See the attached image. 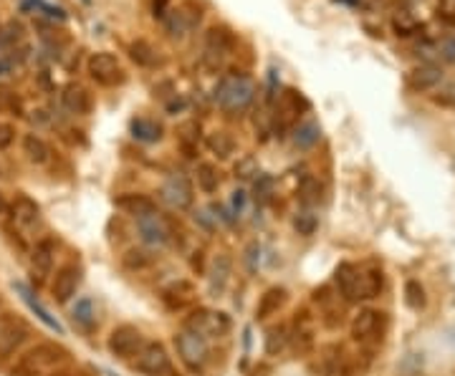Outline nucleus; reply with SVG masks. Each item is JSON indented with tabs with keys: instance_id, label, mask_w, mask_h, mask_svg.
<instances>
[{
	"instance_id": "nucleus-1",
	"label": "nucleus",
	"mask_w": 455,
	"mask_h": 376,
	"mask_svg": "<svg viewBox=\"0 0 455 376\" xmlns=\"http://www.w3.org/2000/svg\"><path fill=\"white\" fill-rule=\"evenodd\" d=\"M334 280L339 285L341 296L346 301H364V298H375L377 291L382 288V273H362L352 263H341L334 273Z\"/></svg>"
},
{
	"instance_id": "nucleus-2",
	"label": "nucleus",
	"mask_w": 455,
	"mask_h": 376,
	"mask_svg": "<svg viewBox=\"0 0 455 376\" xmlns=\"http://www.w3.org/2000/svg\"><path fill=\"white\" fill-rule=\"evenodd\" d=\"M253 96H255V84L245 73H231V76H225V79H220L218 89H215V101L225 111H233V114L248 109Z\"/></svg>"
},
{
	"instance_id": "nucleus-3",
	"label": "nucleus",
	"mask_w": 455,
	"mask_h": 376,
	"mask_svg": "<svg viewBox=\"0 0 455 376\" xmlns=\"http://www.w3.org/2000/svg\"><path fill=\"white\" fill-rule=\"evenodd\" d=\"M137 371L147 376H172L175 369H172V358L167 353L162 344L157 341H150V344L142 346V351L137 353V361H134Z\"/></svg>"
},
{
	"instance_id": "nucleus-4",
	"label": "nucleus",
	"mask_w": 455,
	"mask_h": 376,
	"mask_svg": "<svg viewBox=\"0 0 455 376\" xmlns=\"http://www.w3.org/2000/svg\"><path fill=\"white\" fill-rule=\"evenodd\" d=\"M233 49V36L228 28L223 25H212L205 36V51H202V63H205L210 71H218L223 68L225 58Z\"/></svg>"
},
{
	"instance_id": "nucleus-5",
	"label": "nucleus",
	"mask_w": 455,
	"mask_h": 376,
	"mask_svg": "<svg viewBox=\"0 0 455 376\" xmlns=\"http://www.w3.org/2000/svg\"><path fill=\"white\" fill-rule=\"evenodd\" d=\"M89 76L97 84H104V86H116L124 81V68H121L119 58L114 54H107V51H99V54H91L89 63Z\"/></svg>"
},
{
	"instance_id": "nucleus-6",
	"label": "nucleus",
	"mask_w": 455,
	"mask_h": 376,
	"mask_svg": "<svg viewBox=\"0 0 455 376\" xmlns=\"http://www.w3.org/2000/svg\"><path fill=\"white\" fill-rule=\"evenodd\" d=\"M137 232H140L142 243L152 245V248H162V245L170 243V237H172L170 223H167V218L159 215L157 210L137 218Z\"/></svg>"
},
{
	"instance_id": "nucleus-7",
	"label": "nucleus",
	"mask_w": 455,
	"mask_h": 376,
	"mask_svg": "<svg viewBox=\"0 0 455 376\" xmlns=\"http://www.w3.org/2000/svg\"><path fill=\"white\" fill-rule=\"evenodd\" d=\"M228 328H231V321H228V315L225 313H215V311H195L193 315L188 318V331L193 334L202 336V339H218V336H225L228 334Z\"/></svg>"
},
{
	"instance_id": "nucleus-8",
	"label": "nucleus",
	"mask_w": 455,
	"mask_h": 376,
	"mask_svg": "<svg viewBox=\"0 0 455 376\" xmlns=\"http://www.w3.org/2000/svg\"><path fill=\"white\" fill-rule=\"evenodd\" d=\"M175 344H177V353H180V358L185 361V364L190 366V369H202L205 366V361H207V341L202 339V336H198V334H193V331H182V334H177V339H175Z\"/></svg>"
},
{
	"instance_id": "nucleus-9",
	"label": "nucleus",
	"mask_w": 455,
	"mask_h": 376,
	"mask_svg": "<svg viewBox=\"0 0 455 376\" xmlns=\"http://www.w3.org/2000/svg\"><path fill=\"white\" fill-rule=\"evenodd\" d=\"M159 197H162L164 205H170L172 210H188L195 200L193 184H190V180L185 175H170L164 180L162 189H159Z\"/></svg>"
},
{
	"instance_id": "nucleus-10",
	"label": "nucleus",
	"mask_w": 455,
	"mask_h": 376,
	"mask_svg": "<svg viewBox=\"0 0 455 376\" xmlns=\"http://www.w3.org/2000/svg\"><path fill=\"white\" fill-rule=\"evenodd\" d=\"M109 351L119 358H132L142 351V346H145V339H142L140 328L134 326H119L111 331L109 336Z\"/></svg>"
},
{
	"instance_id": "nucleus-11",
	"label": "nucleus",
	"mask_w": 455,
	"mask_h": 376,
	"mask_svg": "<svg viewBox=\"0 0 455 376\" xmlns=\"http://www.w3.org/2000/svg\"><path fill=\"white\" fill-rule=\"evenodd\" d=\"M233 275V258L231 255H215L210 263V270H207V291H210L212 298H218L220 293L225 291V285Z\"/></svg>"
},
{
	"instance_id": "nucleus-12",
	"label": "nucleus",
	"mask_w": 455,
	"mask_h": 376,
	"mask_svg": "<svg viewBox=\"0 0 455 376\" xmlns=\"http://www.w3.org/2000/svg\"><path fill=\"white\" fill-rule=\"evenodd\" d=\"M28 336L25 323L16 321V318H0V358H6L13 353Z\"/></svg>"
},
{
	"instance_id": "nucleus-13",
	"label": "nucleus",
	"mask_w": 455,
	"mask_h": 376,
	"mask_svg": "<svg viewBox=\"0 0 455 376\" xmlns=\"http://www.w3.org/2000/svg\"><path fill=\"white\" fill-rule=\"evenodd\" d=\"M79 280H81V273L76 265H63L56 273L54 278V285H51V291H54V298L59 303H68L73 296H76V288H79Z\"/></svg>"
},
{
	"instance_id": "nucleus-14",
	"label": "nucleus",
	"mask_w": 455,
	"mask_h": 376,
	"mask_svg": "<svg viewBox=\"0 0 455 376\" xmlns=\"http://www.w3.org/2000/svg\"><path fill=\"white\" fill-rule=\"evenodd\" d=\"M407 84L415 92H427V89H435V86L443 84V71L432 63H425V66H418L407 73Z\"/></svg>"
},
{
	"instance_id": "nucleus-15",
	"label": "nucleus",
	"mask_w": 455,
	"mask_h": 376,
	"mask_svg": "<svg viewBox=\"0 0 455 376\" xmlns=\"http://www.w3.org/2000/svg\"><path fill=\"white\" fill-rule=\"evenodd\" d=\"M61 101L71 114H89L91 111V94L81 84H68L61 94Z\"/></svg>"
},
{
	"instance_id": "nucleus-16",
	"label": "nucleus",
	"mask_w": 455,
	"mask_h": 376,
	"mask_svg": "<svg viewBox=\"0 0 455 376\" xmlns=\"http://www.w3.org/2000/svg\"><path fill=\"white\" fill-rule=\"evenodd\" d=\"M54 255H56V243L51 237L41 240V243L33 248L30 265H33V270L38 273V278H46V275L51 273V268H54Z\"/></svg>"
},
{
	"instance_id": "nucleus-17",
	"label": "nucleus",
	"mask_w": 455,
	"mask_h": 376,
	"mask_svg": "<svg viewBox=\"0 0 455 376\" xmlns=\"http://www.w3.org/2000/svg\"><path fill=\"white\" fill-rule=\"evenodd\" d=\"M16 291H18V293H20V298H23L25 303H28V308H30V311H33V313L38 315V321H41L43 326H49L51 331H56V334H61V336H63V326H61V323L56 321L54 315H51L49 311L43 308V306L38 303L36 298H33V293L28 291V285H23V283H16Z\"/></svg>"
},
{
	"instance_id": "nucleus-18",
	"label": "nucleus",
	"mask_w": 455,
	"mask_h": 376,
	"mask_svg": "<svg viewBox=\"0 0 455 376\" xmlns=\"http://www.w3.org/2000/svg\"><path fill=\"white\" fill-rule=\"evenodd\" d=\"M114 205L119 207V210H124L127 215H134V218H142V215L157 210L154 202H152L147 194H121V197L114 200Z\"/></svg>"
},
{
	"instance_id": "nucleus-19",
	"label": "nucleus",
	"mask_w": 455,
	"mask_h": 376,
	"mask_svg": "<svg viewBox=\"0 0 455 376\" xmlns=\"http://www.w3.org/2000/svg\"><path fill=\"white\" fill-rule=\"evenodd\" d=\"M377 323H380V313H377V311H372V308L359 311L352 321V339L367 341L377 331Z\"/></svg>"
},
{
	"instance_id": "nucleus-20",
	"label": "nucleus",
	"mask_w": 455,
	"mask_h": 376,
	"mask_svg": "<svg viewBox=\"0 0 455 376\" xmlns=\"http://www.w3.org/2000/svg\"><path fill=\"white\" fill-rule=\"evenodd\" d=\"M11 213H13V220L20 227H30V225H36L38 218H41V210H38V205L30 197H18V200L13 202Z\"/></svg>"
},
{
	"instance_id": "nucleus-21",
	"label": "nucleus",
	"mask_w": 455,
	"mask_h": 376,
	"mask_svg": "<svg viewBox=\"0 0 455 376\" xmlns=\"http://www.w3.org/2000/svg\"><path fill=\"white\" fill-rule=\"evenodd\" d=\"M284 301H286V288H268L261 296V301H258V306H255V318L263 321V318L273 315L284 306Z\"/></svg>"
},
{
	"instance_id": "nucleus-22",
	"label": "nucleus",
	"mask_w": 455,
	"mask_h": 376,
	"mask_svg": "<svg viewBox=\"0 0 455 376\" xmlns=\"http://www.w3.org/2000/svg\"><path fill=\"white\" fill-rule=\"evenodd\" d=\"M322 197H324V187L316 177H303L301 182H298V202H301L306 210L319 205Z\"/></svg>"
},
{
	"instance_id": "nucleus-23",
	"label": "nucleus",
	"mask_w": 455,
	"mask_h": 376,
	"mask_svg": "<svg viewBox=\"0 0 455 376\" xmlns=\"http://www.w3.org/2000/svg\"><path fill=\"white\" fill-rule=\"evenodd\" d=\"M23 152L33 164H46L51 159V146L36 134H25L23 137Z\"/></svg>"
},
{
	"instance_id": "nucleus-24",
	"label": "nucleus",
	"mask_w": 455,
	"mask_h": 376,
	"mask_svg": "<svg viewBox=\"0 0 455 376\" xmlns=\"http://www.w3.org/2000/svg\"><path fill=\"white\" fill-rule=\"evenodd\" d=\"M319 139H322V127H319V122H314V119L298 124L296 132H293V144H296L298 149H311Z\"/></svg>"
},
{
	"instance_id": "nucleus-25",
	"label": "nucleus",
	"mask_w": 455,
	"mask_h": 376,
	"mask_svg": "<svg viewBox=\"0 0 455 376\" xmlns=\"http://www.w3.org/2000/svg\"><path fill=\"white\" fill-rule=\"evenodd\" d=\"M132 134L134 139L140 142H159L162 139V127L157 122H152V119H134Z\"/></svg>"
},
{
	"instance_id": "nucleus-26",
	"label": "nucleus",
	"mask_w": 455,
	"mask_h": 376,
	"mask_svg": "<svg viewBox=\"0 0 455 376\" xmlns=\"http://www.w3.org/2000/svg\"><path fill=\"white\" fill-rule=\"evenodd\" d=\"M207 149L212 154H218L220 159H228L233 154V149H236V142H233V137L228 132H212L207 137Z\"/></svg>"
},
{
	"instance_id": "nucleus-27",
	"label": "nucleus",
	"mask_w": 455,
	"mask_h": 376,
	"mask_svg": "<svg viewBox=\"0 0 455 376\" xmlns=\"http://www.w3.org/2000/svg\"><path fill=\"white\" fill-rule=\"evenodd\" d=\"M392 28H394V33H397V36L410 38V36H415V33L420 31V23L415 20V15L410 11H397L392 15Z\"/></svg>"
},
{
	"instance_id": "nucleus-28",
	"label": "nucleus",
	"mask_w": 455,
	"mask_h": 376,
	"mask_svg": "<svg viewBox=\"0 0 455 376\" xmlns=\"http://www.w3.org/2000/svg\"><path fill=\"white\" fill-rule=\"evenodd\" d=\"M129 56H132V61H137L140 66H154L157 63V51L154 46L147 41H137L129 46Z\"/></svg>"
},
{
	"instance_id": "nucleus-29",
	"label": "nucleus",
	"mask_w": 455,
	"mask_h": 376,
	"mask_svg": "<svg viewBox=\"0 0 455 376\" xmlns=\"http://www.w3.org/2000/svg\"><path fill=\"white\" fill-rule=\"evenodd\" d=\"M198 184H200L202 192L212 194V192H215V189H218V184H220L218 170H215L212 164L202 162L200 167H198Z\"/></svg>"
},
{
	"instance_id": "nucleus-30",
	"label": "nucleus",
	"mask_w": 455,
	"mask_h": 376,
	"mask_svg": "<svg viewBox=\"0 0 455 376\" xmlns=\"http://www.w3.org/2000/svg\"><path fill=\"white\" fill-rule=\"evenodd\" d=\"M73 321L84 328L94 326V303H91V298H79L76 301V306H73Z\"/></svg>"
},
{
	"instance_id": "nucleus-31",
	"label": "nucleus",
	"mask_w": 455,
	"mask_h": 376,
	"mask_svg": "<svg viewBox=\"0 0 455 376\" xmlns=\"http://www.w3.org/2000/svg\"><path fill=\"white\" fill-rule=\"evenodd\" d=\"M286 341H289V334H286L284 326L271 328V331H268V336H266V351L271 353V356H276V353L286 349Z\"/></svg>"
},
{
	"instance_id": "nucleus-32",
	"label": "nucleus",
	"mask_w": 455,
	"mask_h": 376,
	"mask_svg": "<svg viewBox=\"0 0 455 376\" xmlns=\"http://www.w3.org/2000/svg\"><path fill=\"white\" fill-rule=\"evenodd\" d=\"M293 227H296L298 235H314V230L319 227V220L311 210H303L293 218Z\"/></svg>"
},
{
	"instance_id": "nucleus-33",
	"label": "nucleus",
	"mask_w": 455,
	"mask_h": 376,
	"mask_svg": "<svg viewBox=\"0 0 455 376\" xmlns=\"http://www.w3.org/2000/svg\"><path fill=\"white\" fill-rule=\"evenodd\" d=\"M405 303L410 306V308H423L425 306V291L423 285L418 283V280H407L405 283Z\"/></svg>"
},
{
	"instance_id": "nucleus-34",
	"label": "nucleus",
	"mask_w": 455,
	"mask_h": 376,
	"mask_svg": "<svg viewBox=\"0 0 455 376\" xmlns=\"http://www.w3.org/2000/svg\"><path fill=\"white\" fill-rule=\"evenodd\" d=\"M152 258L150 253H145V250H129L127 255H124V265L132 268V270H140V268H147L152 265Z\"/></svg>"
},
{
	"instance_id": "nucleus-35",
	"label": "nucleus",
	"mask_w": 455,
	"mask_h": 376,
	"mask_svg": "<svg viewBox=\"0 0 455 376\" xmlns=\"http://www.w3.org/2000/svg\"><path fill=\"white\" fill-rule=\"evenodd\" d=\"M273 192V180L268 175H258L255 180V200L258 202H268Z\"/></svg>"
},
{
	"instance_id": "nucleus-36",
	"label": "nucleus",
	"mask_w": 455,
	"mask_h": 376,
	"mask_svg": "<svg viewBox=\"0 0 455 376\" xmlns=\"http://www.w3.org/2000/svg\"><path fill=\"white\" fill-rule=\"evenodd\" d=\"M432 101L440 104V106H450L455 109V84H445L437 89V94L432 96Z\"/></svg>"
},
{
	"instance_id": "nucleus-37",
	"label": "nucleus",
	"mask_w": 455,
	"mask_h": 376,
	"mask_svg": "<svg viewBox=\"0 0 455 376\" xmlns=\"http://www.w3.org/2000/svg\"><path fill=\"white\" fill-rule=\"evenodd\" d=\"M236 175L241 177V180H250V177L258 175V164H255L253 157H243L241 162L236 164Z\"/></svg>"
},
{
	"instance_id": "nucleus-38",
	"label": "nucleus",
	"mask_w": 455,
	"mask_h": 376,
	"mask_svg": "<svg viewBox=\"0 0 455 376\" xmlns=\"http://www.w3.org/2000/svg\"><path fill=\"white\" fill-rule=\"evenodd\" d=\"M437 15L448 23H455V0H437Z\"/></svg>"
},
{
	"instance_id": "nucleus-39",
	"label": "nucleus",
	"mask_w": 455,
	"mask_h": 376,
	"mask_svg": "<svg viewBox=\"0 0 455 376\" xmlns=\"http://www.w3.org/2000/svg\"><path fill=\"white\" fill-rule=\"evenodd\" d=\"M258 258H261V245L250 243L248 248H245V263H248L250 273H255V270H258Z\"/></svg>"
},
{
	"instance_id": "nucleus-40",
	"label": "nucleus",
	"mask_w": 455,
	"mask_h": 376,
	"mask_svg": "<svg viewBox=\"0 0 455 376\" xmlns=\"http://www.w3.org/2000/svg\"><path fill=\"white\" fill-rule=\"evenodd\" d=\"M13 137H16V129H13L11 124H0V152L11 146Z\"/></svg>"
},
{
	"instance_id": "nucleus-41",
	"label": "nucleus",
	"mask_w": 455,
	"mask_h": 376,
	"mask_svg": "<svg viewBox=\"0 0 455 376\" xmlns=\"http://www.w3.org/2000/svg\"><path fill=\"white\" fill-rule=\"evenodd\" d=\"M437 51H440V56H443V58H448V61H455V38H453V41H443Z\"/></svg>"
},
{
	"instance_id": "nucleus-42",
	"label": "nucleus",
	"mask_w": 455,
	"mask_h": 376,
	"mask_svg": "<svg viewBox=\"0 0 455 376\" xmlns=\"http://www.w3.org/2000/svg\"><path fill=\"white\" fill-rule=\"evenodd\" d=\"M195 223H200L202 227H205V230H212V227H215V223H212V220L207 218L205 210H198V213H195Z\"/></svg>"
},
{
	"instance_id": "nucleus-43",
	"label": "nucleus",
	"mask_w": 455,
	"mask_h": 376,
	"mask_svg": "<svg viewBox=\"0 0 455 376\" xmlns=\"http://www.w3.org/2000/svg\"><path fill=\"white\" fill-rule=\"evenodd\" d=\"M233 207H236V213H241L243 207H245V192H243V189L233 192Z\"/></svg>"
},
{
	"instance_id": "nucleus-44",
	"label": "nucleus",
	"mask_w": 455,
	"mask_h": 376,
	"mask_svg": "<svg viewBox=\"0 0 455 376\" xmlns=\"http://www.w3.org/2000/svg\"><path fill=\"white\" fill-rule=\"evenodd\" d=\"M164 8H167V0H154V15L164 18V15H167V11H164Z\"/></svg>"
},
{
	"instance_id": "nucleus-45",
	"label": "nucleus",
	"mask_w": 455,
	"mask_h": 376,
	"mask_svg": "<svg viewBox=\"0 0 455 376\" xmlns=\"http://www.w3.org/2000/svg\"><path fill=\"white\" fill-rule=\"evenodd\" d=\"M0 213H6V202H3V197H0Z\"/></svg>"
},
{
	"instance_id": "nucleus-46",
	"label": "nucleus",
	"mask_w": 455,
	"mask_h": 376,
	"mask_svg": "<svg viewBox=\"0 0 455 376\" xmlns=\"http://www.w3.org/2000/svg\"><path fill=\"white\" fill-rule=\"evenodd\" d=\"M107 376H114V374H109V371H107Z\"/></svg>"
}]
</instances>
